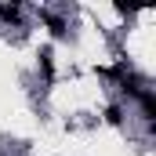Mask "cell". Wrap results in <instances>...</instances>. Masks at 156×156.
<instances>
[{"mask_svg":"<svg viewBox=\"0 0 156 156\" xmlns=\"http://www.w3.org/2000/svg\"><path fill=\"white\" fill-rule=\"evenodd\" d=\"M18 15H22V4H0V18L4 22H18Z\"/></svg>","mask_w":156,"mask_h":156,"instance_id":"1","label":"cell"},{"mask_svg":"<svg viewBox=\"0 0 156 156\" xmlns=\"http://www.w3.org/2000/svg\"><path fill=\"white\" fill-rule=\"evenodd\" d=\"M105 120H109L113 127H120V123H123V109H120V105H109V109H105Z\"/></svg>","mask_w":156,"mask_h":156,"instance_id":"2","label":"cell"}]
</instances>
